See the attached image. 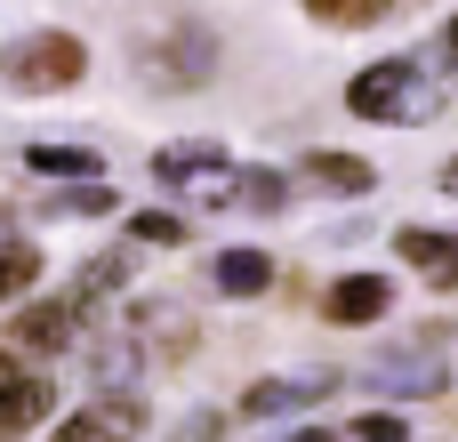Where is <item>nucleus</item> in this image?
Segmentation results:
<instances>
[{
  "instance_id": "obj_1",
  "label": "nucleus",
  "mask_w": 458,
  "mask_h": 442,
  "mask_svg": "<svg viewBox=\"0 0 458 442\" xmlns=\"http://www.w3.org/2000/svg\"><path fill=\"white\" fill-rule=\"evenodd\" d=\"M81 72H89V48H81L72 32H24V40L0 48V81H8L16 97H56V89H72Z\"/></svg>"
},
{
  "instance_id": "obj_2",
  "label": "nucleus",
  "mask_w": 458,
  "mask_h": 442,
  "mask_svg": "<svg viewBox=\"0 0 458 442\" xmlns=\"http://www.w3.org/2000/svg\"><path fill=\"white\" fill-rule=\"evenodd\" d=\"M346 105H354V121H411V113H427V81L403 56H378V64L354 72Z\"/></svg>"
},
{
  "instance_id": "obj_3",
  "label": "nucleus",
  "mask_w": 458,
  "mask_h": 442,
  "mask_svg": "<svg viewBox=\"0 0 458 442\" xmlns=\"http://www.w3.org/2000/svg\"><path fill=\"white\" fill-rule=\"evenodd\" d=\"M209 64H217V32L177 24L161 48H145V56H137V81H153V89H193V81H209Z\"/></svg>"
},
{
  "instance_id": "obj_4",
  "label": "nucleus",
  "mask_w": 458,
  "mask_h": 442,
  "mask_svg": "<svg viewBox=\"0 0 458 442\" xmlns=\"http://www.w3.org/2000/svg\"><path fill=\"white\" fill-rule=\"evenodd\" d=\"M153 177L161 185H185V193H201V201H217V209H233V169H225V145H161L153 153Z\"/></svg>"
},
{
  "instance_id": "obj_5",
  "label": "nucleus",
  "mask_w": 458,
  "mask_h": 442,
  "mask_svg": "<svg viewBox=\"0 0 458 442\" xmlns=\"http://www.w3.org/2000/svg\"><path fill=\"white\" fill-rule=\"evenodd\" d=\"M56 442H145V403L137 395H97L56 427Z\"/></svg>"
},
{
  "instance_id": "obj_6",
  "label": "nucleus",
  "mask_w": 458,
  "mask_h": 442,
  "mask_svg": "<svg viewBox=\"0 0 458 442\" xmlns=\"http://www.w3.org/2000/svg\"><path fill=\"white\" fill-rule=\"evenodd\" d=\"M8 330H16V346H32V354H64V346L81 338V314H72V298H32V306L8 314Z\"/></svg>"
},
{
  "instance_id": "obj_7",
  "label": "nucleus",
  "mask_w": 458,
  "mask_h": 442,
  "mask_svg": "<svg viewBox=\"0 0 458 442\" xmlns=\"http://www.w3.org/2000/svg\"><path fill=\"white\" fill-rule=\"evenodd\" d=\"M403 266L427 282V290H458V234H435V225H403L394 234Z\"/></svg>"
},
{
  "instance_id": "obj_8",
  "label": "nucleus",
  "mask_w": 458,
  "mask_h": 442,
  "mask_svg": "<svg viewBox=\"0 0 458 442\" xmlns=\"http://www.w3.org/2000/svg\"><path fill=\"white\" fill-rule=\"evenodd\" d=\"M386 306H394V282H386V274H346V282H330V322H346V330H370Z\"/></svg>"
},
{
  "instance_id": "obj_9",
  "label": "nucleus",
  "mask_w": 458,
  "mask_h": 442,
  "mask_svg": "<svg viewBox=\"0 0 458 442\" xmlns=\"http://www.w3.org/2000/svg\"><path fill=\"white\" fill-rule=\"evenodd\" d=\"M322 395H338V378H330V370H306V378H266V387H250L242 411H250V419H274V411H306V403H322Z\"/></svg>"
},
{
  "instance_id": "obj_10",
  "label": "nucleus",
  "mask_w": 458,
  "mask_h": 442,
  "mask_svg": "<svg viewBox=\"0 0 458 442\" xmlns=\"http://www.w3.org/2000/svg\"><path fill=\"white\" fill-rule=\"evenodd\" d=\"M137 266H145V250H137V242H129V250H105V258H89V266L72 274V290H64V298H72V314H89V306H97L105 290H121Z\"/></svg>"
},
{
  "instance_id": "obj_11",
  "label": "nucleus",
  "mask_w": 458,
  "mask_h": 442,
  "mask_svg": "<svg viewBox=\"0 0 458 442\" xmlns=\"http://www.w3.org/2000/svg\"><path fill=\"white\" fill-rule=\"evenodd\" d=\"M48 403H56V387H48V378H24V370H16V378L0 387V442L32 435V427L48 419Z\"/></svg>"
},
{
  "instance_id": "obj_12",
  "label": "nucleus",
  "mask_w": 458,
  "mask_h": 442,
  "mask_svg": "<svg viewBox=\"0 0 458 442\" xmlns=\"http://www.w3.org/2000/svg\"><path fill=\"white\" fill-rule=\"evenodd\" d=\"M298 169H306V177H314L322 193H338V201H362V193L378 185V169H370L362 153H306Z\"/></svg>"
},
{
  "instance_id": "obj_13",
  "label": "nucleus",
  "mask_w": 458,
  "mask_h": 442,
  "mask_svg": "<svg viewBox=\"0 0 458 442\" xmlns=\"http://www.w3.org/2000/svg\"><path fill=\"white\" fill-rule=\"evenodd\" d=\"M24 169H32V177H89V185H97V177H105V153H89V145H32Z\"/></svg>"
},
{
  "instance_id": "obj_14",
  "label": "nucleus",
  "mask_w": 458,
  "mask_h": 442,
  "mask_svg": "<svg viewBox=\"0 0 458 442\" xmlns=\"http://www.w3.org/2000/svg\"><path fill=\"white\" fill-rule=\"evenodd\" d=\"M209 274H217V290H225V298H258V290L274 282V258H266V250H225Z\"/></svg>"
},
{
  "instance_id": "obj_15",
  "label": "nucleus",
  "mask_w": 458,
  "mask_h": 442,
  "mask_svg": "<svg viewBox=\"0 0 458 442\" xmlns=\"http://www.w3.org/2000/svg\"><path fill=\"white\" fill-rule=\"evenodd\" d=\"M32 282H40V250L32 242H0V306H16Z\"/></svg>"
},
{
  "instance_id": "obj_16",
  "label": "nucleus",
  "mask_w": 458,
  "mask_h": 442,
  "mask_svg": "<svg viewBox=\"0 0 458 442\" xmlns=\"http://www.w3.org/2000/svg\"><path fill=\"white\" fill-rule=\"evenodd\" d=\"M394 8H403V0H306L314 24H346V32H354V24H378V16H394Z\"/></svg>"
},
{
  "instance_id": "obj_17",
  "label": "nucleus",
  "mask_w": 458,
  "mask_h": 442,
  "mask_svg": "<svg viewBox=\"0 0 458 442\" xmlns=\"http://www.w3.org/2000/svg\"><path fill=\"white\" fill-rule=\"evenodd\" d=\"M282 201H290V185L274 169H242L233 177V209H282Z\"/></svg>"
},
{
  "instance_id": "obj_18",
  "label": "nucleus",
  "mask_w": 458,
  "mask_h": 442,
  "mask_svg": "<svg viewBox=\"0 0 458 442\" xmlns=\"http://www.w3.org/2000/svg\"><path fill=\"white\" fill-rule=\"evenodd\" d=\"M129 242H137V250H177V242H185V217H169V209H137V217H129Z\"/></svg>"
},
{
  "instance_id": "obj_19",
  "label": "nucleus",
  "mask_w": 458,
  "mask_h": 442,
  "mask_svg": "<svg viewBox=\"0 0 458 442\" xmlns=\"http://www.w3.org/2000/svg\"><path fill=\"white\" fill-rule=\"evenodd\" d=\"M346 435H354V442H411V435H403V419H394V411H370V419H354Z\"/></svg>"
},
{
  "instance_id": "obj_20",
  "label": "nucleus",
  "mask_w": 458,
  "mask_h": 442,
  "mask_svg": "<svg viewBox=\"0 0 458 442\" xmlns=\"http://www.w3.org/2000/svg\"><path fill=\"white\" fill-rule=\"evenodd\" d=\"M290 442H338V435H330V427H298Z\"/></svg>"
},
{
  "instance_id": "obj_21",
  "label": "nucleus",
  "mask_w": 458,
  "mask_h": 442,
  "mask_svg": "<svg viewBox=\"0 0 458 442\" xmlns=\"http://www.w3.org/2000/svg\"><path fill=\"white\" fill-rule=\"evenodd\" d=\"M443 193H458V161H443Z\"/></svg>"
},
{
  "instance_id": "obj_22",
  "label": "nucleus",
  "mask_w": 458,
  "mask_h": 442,
  "mask_svg": "<svg viewBox=\"0 0 458 442\" xmlns=\"http://www.w3.org/2000/svg\"><path fill=\"white\" fill-rule=\"evenodd\" d=\"M443 48H451V56H458V16H451V32H443Z\"/></svg>"
},
{
  "instance_id": "obj_23",
  "label": "nucleus",
  "mask_w": 458,
  "mask_h": 442,
  "mask_svg": "<svg viewBox=\"0 0 458 442\" xmlns=\"http://www.w3.org/2000/svg\"><path fill=\"white\" fill-rule=\"evenodd\" d=\"M8 378H16V362H8V354H0V387H8Z\"/></svg>"
}]
</instances>
